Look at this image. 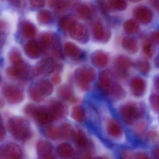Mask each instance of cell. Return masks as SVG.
Listing matches in <instances>:
<instances>
[{"label": "cell", "instance_id": "6da1fadb", "mask_svg": "<svg viewBox=\"0 0 159 159\" xmlns=\"http://www.w3.org/2000/svg\"><path fill=\"white\" fill-rule=\"evenodd\" d=\"M7 127L12 135L18 140H27L31 136L29 123L24 118H11L8 121Z\"/></svg>", "mask_w": 159, "mask_h": 159}, {"label": "cell", "instance_id": "7a4b0ae2", "mask_svg": "<svg viewBox=\"0 0 159 159\" xmlns=\"http://www.w3.org/2000/svg\"><path fill=\"white\" fill-rule=\"evenodd\" d=\"M96 76L95 70L89 66H83L78 69L75 72V79L78 85L84 90L89 88L90 83Z\"/></svg>", "mask_w": 159, "mask_h": 159}, {"label": "cell", "instance_id": "3957f363", "mask_svg": "<svg viewBox=\"0 0 159 159\" xmlns=\"http://www.w3.org/2000/svg\"><path fill=\"white\" fill-rule=\"evenodd\" d=\"M120 114L126 123H133L141 115V111L136 104L128 103L123 105L120 109Z\"/></svg>", "mask_w": 159, "mask_h": 159}, {"label": "cell", "instance_id": "277c9868", "mask_svg": "<svg viewBox=\"0 0 159 159\" xmlns=\"http://www.w3.org/2000/svg\"><path fill=\"white\" fill-rule=\"evenodd\" d=\"M69 31L70 37L75 40L82 43H86L89 41V31L84 24L75 22Z\"/></svg>", "mask_w": 159, "mask_h": 159}, {"label": "cell", "instance_id": "5b68a950", "mask_svg": "<svg viewBox=\"0 0 159 159\" xmlns=\"http://www.w3.org/2000/svg\"><path fill=\"white\" fill-rule=\"evenodd\" d=\"M92 33L94 39L96 41L103 43L107 42L111 36L110 30L99 21L95 22L93 25Z\"/></svg>", "mask_w": 159, "mask_h": 159}, {"label": "cell", "instance_id": "8992f818", "mask_svg": "<svg viewBox=\"0 0 159 159\" xmlns=\"http://www.w3.org/2000/svg\"><path fill=\"white\" fill-rule=\"evenodd\" d=\"M2 94L5 99L10 104H18L24 100V94L23 92L12 85L5 86L2 90Z\"/></svg>", "mask_w": 159, "mask_h": 159}, {"label": "cell", "instance_id": "52a82bcc", "mask_svg": "<svg viewBox=\"0 0 159 159\" xmlns=\"http://www.w3.org/2000/svg\"><path fill=\"white\" fill-rule=\"evenodd\" d=\"M7 74L11 79H24L26 78L28 74V69L26 65L23 61L8 68Z\"/></svg>", "mask_w": 159, "mask_h": 159}, {"label": "cell", "instance_id": "ba28073f", "mask_svg": "<svg viewBox=\"0 0 159 159\" xmlns=\"http://www.w3.org/2000/svg\"><path fill=\"white\" fill-rule=\"evenodd\" d=\"M134 14L138 21L144 25L150 24L153 18L152 11L146 6L137 7L134 10Z\"/></svg>", "mask_w": 159, "mask_h": 159}, {"label": "cell", "instance_id": "9c48e42d", "mask_svg": "<svg viewBox=\"0 0 159 159\" xmlns=\"http://www.w3.org/2000/svg\"><path fill=\"white\" fill-rule=\"evenodd\" d=\"M115 66L117 74L121 78H125L128 70L132 66V61L127 57L120 56L115 60Z\"/></svg>", "mask_w": 159, "mask_h": 159}, {"label": "cell", "instance_id": "30bf717a", "mask_svg": "<svg viewBox=\"0 0 159 159\" xmlns=\"http://www.w3.org/2000/svg\"><path fill=\"white\" fill-rule=\"evenodd\" d=\"M25 52L30 58L36 59L39 57L42 51L40 44L36 41H29L25 47Z\"/></svg>", "mask_w": 159, "mask_h": 159}, {"label": "cell", "instance_id": "8fae6325", "mask_svg": "<svg viewBox=\"0 0 159 159\" xmlns=\"http://www.w3.org/2000/svg\"><path fill=\"white\" fill-rule=\"evenodd\" d=\"M47 109L53 121L61 119L66 113L65 106L61 102L57 101L52 103Z\"/></svg>", "mask_w": 159, "mask_h": 159}, {"label": "cell", "instance_id": "7c38bea8", "mask_svg": "<svg viewBox=\"0 0 159 159\" xmlns=\"http://www.w3.org/2000/svg\"><path fill=\"white\" fill-rule=\"evenodd\" d=\"M32 116L42 124H46L53 121L49 114L48 109L43 107L35 106Z\"/></svg>", "mask_w": 159, "mask_h": 159}, {"label": "cell", "instance_id": "4fadbf2b", "mask_svg": "<svg viewBox=\"0 0 159 159\" xmlns=\"http://www.w3.org/2000/svg\"><path fill=\"white\" fill-rule=\"evenodd\" d=\"M57 65L52 58H47L40 62L37 70L39 74L48 75L55 70Z\"/></svg>", "mask_w": 159, "mask_h": 159}, {"label": "cell", "instance_id": "5bb4252c", "mask_svg": "<svg viewBox=\"0 0 159 159\" xmlns=\"http://www.w3.org/2000/svg\"><path fill=\"white\" fill-rule=\"evenodd\" d=\"M3 156L8 159H20L22 158L23 152L20 147L15 143H10L5 147Z\"/></svg>", "mask_w": 159, "mask_h": 159}, {"label": "cell", "instance_id": "9a60e30c", "mask_svg": "<svg viewBox=\"0 0 159 159\" xmlns=\"http://www.w3.org/2000/svg\"><path fill=\"white\" fill-rule=\"evenodd\" d=\"M37 152L42 158L44 159H52L53 158L52 154L53 147L52 144L45 140L39 141L37 144Z\"/></svg>", "mask_w": 159, "mask_h": 159}, {"label": "cell", "instance_id": "2e32d148", "mask_svg": "<svg viewBox=\"0 0 159 159\" xmlns=\"http://www.w3.org/2000/svg\"><path fill=\"white\" fill-rule=\"evenodd\" d=\"M130 86L133 94L135 96H141L145 93L146 83L144 80L139 77L134 78L131 81Z\"/></svg>", "mask_w": 159, "mask_h": 159}, {"label": "cell", "instance_id": "e0dca14e", "mask_svg": "<svg viewBox=\"0 0 159 159\" xmlns=\"http://www.w3.org/2000/svg\"><path fill=\"white\" fill-rule=\"evenodd\" d=\"M114 83L110 73L105 71L101 73L99 79V87L105 93L107 94Z\"/></svg>", "mask_w": 159, "mask_h": 159}, {"label": "cell", "instance_id": "ac0fdd59", "mask_svg": "<svg viewBox=\"0 0 159 159\" xmlns=\"http://www.w3.org/2000/svg\"><path fill=\"white\" fill-rule=\"evenodd\" d=\"M73 137L79 148L83 152H90V143L84 133L81 131H78L77 133L75 132Z\"/></svg>", "mask_w": 159, "mask_h": 159}, {"label": "cell", "instance_id": "d6986e66", "mask_svg": "<svg viewBox=\"0 0 159 159\" xmlns=\"http://www.w3.org/2000/svg\"><path fill=\"white\" fill-rule=\"evenodd\" d=\"M93 64L98 67H105L108 63V57L103 51H97L93 53L91 57Z\"/></svg>", "mask_w": 159, "mask_h": 159}, {"label": "cell", "instance_id": "ffe728a7", "mask_svg": "<svg viewBox=\"0 0 159 159\" xmlns=\"http://www.w3.org/2000/svg\"><path fill=\"white\" fill-rule=\"evenodd\" d=\"M122 46L128 53L135 54L139 50L137 41L135 39L131 37H126L123 39Z\"/></svg>", "mask_w": 159, "mask_h": 159}, {"label": "cell", "instance_id": "44dd1931", "mask_svg": "<svg viewBox=\"0 0 159 159\" xmlns=\"http://www.w3.org/2000/svg\"><path fill=\"white\" fill-rule=\"evenodd\" d=\"M108 134L112 137L119 138L122 134V129L120 124L116 120L111 119L107 124Z\"/></svg>", "mask_w": 159, "mask_h": 159}, {"label": "cell", "instance_id": "7402d4cb", "mask_svg": "<svg viewBox=\"0 0 159 159\" xmlns=\"http://www.w3.org/2000/svg\"><path fill=\"white\" fill-rule=\"evenodd\" d=\"M40 44L42 49L58 47L57 40L56 39V37L50 33H45L42 36Z\"/></svg>", "mask_w": 159, "mask_h": 159}, {"label": "cell", "instance_id": "603a6c76", "mask_svg": "<svg viewBox=\"0 0 159 159\" xmlns=\"http://www.w3.org/2000/svg\"><path fill=\"white\" fill-rule=\"evenodd\" d=\"M64 52L66 55L72 58H79L82 55L81 51L75 43H66L64 45Z\"/></svg>", "mask_w": 159, "mask_h": 159}, {"label": "cell", "instance_id": "cb8c5ba5", "mask_svg": "<svg viewBox=\"0 0 159 159\" xmlns=\"http://www.w3.org/2000/svg\"><path fill=\"white\" fill-rule=\"evenodd\" d=\"M57 153L60 158L69 159L73 156L74 150L68 143H62L57 147Z\"/></svg>", "mask_w": 159, "mask_h": 159}, {"label": "cell", "instance_id": "d4e9b609", "mask_svg": "<svg viewBox=\"0 0 159 159\" xmlns=\"http://www.w3.org/2000/svg\"><path fill=\"white\" fill-rule=\"evenodd\" d=\"M107 95L112 99L118 100L124 98L125 93L120 85L114 83Z\"/></svg>", "mask_w": 159, "mask_h": 159}, {"label": "cell", "instance_id": "484cf974", "mask_svg": "<svg viewBox=\"0 0 159 159\" xmlns=\"http://www.w3.org/2000/svg\"><path fill=\"white\" fill-rule=\"evenodd\" d=\"M107 7L109 11H125L127 7V2L125 0H108L107 2Z\"/></svg>", "mask_w": 159, "mask_h": 159}, {"label": "cell", "instance_id": "4316f807", "mask_svg": "<svg viewBox=\"0 0 159 159\" xmlns=\"http://www.w3.org/2000/svg\"><path fill=\"white\" fill-rule=\"evenodd\" d=\"M93 12L88 5L81 4L78 6L76 10V15L79 18L83 20H87L92 17Z\"/></svg>", "mask_w": 159, "mask_h": 159}, {"label": "cell", "instance_id": "83f0119b", "mask_svg": "<svg viewBox=\"0 0 159 159\" xmlns=\"http://www.w3.org/2000/svg\"><path fill=\"white\" fill-rule=\"evenodd\" d=\"M124 30L127 34L133 35L135 34L139 30V25L136 20L129 19L125 22L123 25Z\"/></svg>", "mask_w": 159, "mask_h": 159}, {"label": "cell", "instance_id": "f1b7e54d", "mask_svg": "<svg viewBox=\"0 0 159 159\" xmlns=\"http://www.w3.org/2000/svg\"><path fill=\"white\" fill-rule=\"evenodd\" d=\"M21 30L22 34L26 38H33L36 35V29L35 26L27 21L24 22L22 24Z\"/></svg>", "mask_w": 159, "mask_h": 159}, {"label": "cell", "instance_id": "f546056e", "mask_svg": "<svg viewBox=\"0 0 159 159\" xmlns=\"http://www.w3.org/2000/svg\"><path fill=\"white\" fill-rule=\"evenodd\" d=\"M57 95L60 98L64 100L73 99V93L69 86L63 85L57 90Z\"/></svg>", "mask_w": 159, "mask_h": 159}, {"label": "cell", "instance_id": "4dcf8cb0", "mask_svg": "<svg viewBox=\"0 0 159 159\" xmlns=\"http://www.w3.org/2000/svg\"><path fill=\"white\" fill-rule=\"evenodd\" d=\"M38 20L41 24L47 25L52 21L53 16L52 13L48 10L40 11L37 16Z\"/></svg>", "mask_w": 159, "mask_h": 159}, {"label": "cell", "instance_id": "1f68e13d", "mask_svg": "<svg viewBox=\"0 0 159 159\" xmlns=\"http://www.w3.org/2000/svg\"><path fill=\"white\" fill-rule=\"evenodd\" d=\"M59 137L64 139H67L71 137H73L74 135V130L72 127L69 124H64L59 129Z\"/></svg>", "mask_w": 159, "mask_h": 159}, {"label": "cell", "instance_id": "d6a6232c", "mask_svg": "<svg viewBox=\"0 0 159 159\" xmlns=\"http://www.w3.org/2000/svg\"><path fill=\"white\" fill-rule=\"evenodd\" d=\"M43 96H48L52 93L53 87L51 83L48 81L43 80L40 82L38 86Z\"/></svg>", "mask_w": 159, "mask_h": 159}, {"label": "cell", "instance_id": "836d02e7", "mask_svg": "<svg viewBox=\"0 0 159 159\" xmlns=\"http://www.w3.org/2000/svg\"><path fill=\"white\" fill-rule=\"evenodd\" d=\"M75 22V20L70 16H64L59 21V26L63 31H70Z\"/></svg>", "mask_w": 159, "mask_h": 159}, {"label": "cell", "instance_id": "e575fe53", "mask_svg": "<svg viewBox=\"0 0 159 159\" xmlns=\"http://www.w3.org/2000/svg\"><path fill=\"white\" fill-rule=\"evenodd\" d=\"M72 117L76 121L82 122L85 119V112L80 106H75L72 109Z\"/></svg>", "mask_w": 159, "mask_h": 159}, {"label": "cell", "instance_id": "d590c367", "mask_svg": "<svg viewBox=\"0 0 159 159\" xmlns=\"http://www.w3.org/2000/svg\"><path fill=\"white\" fill-rule=\"evenodd\" d=\"M153 43L151 39H146L143 41V52L148 57H152L154 54V48Z\"/></svg>", "mask_w": 159, "mask_h": 159}, {"label": "cell", "instance_id": "8d00e7d4", "mask_svg": "<svg viewBox=\"0 0 159 159\" xmlns=\"http://www.w3.org/2000/svg\"><path fill=\"white\" fill-rule=\"evenodd\" d=\"M45 134L50 139L55 140L59 137V129L53 125H50L45 129Z\"/></svg>", "mask_w": 159, "mask_h": 159}, {"label": "cell", "instance_id": "74e56055", "mask_svg": "<svg viewBox=\"0 0 159 159\" xmlns=\"http://www.w3.org/2000/svg\"><path fill=\"white\" fill-rule=\"evenodd\" d=\"M29 94L31 99L35 102H41L43 100V96L39 90L38 86L30 88Z\"/></svg>", "mask_w": 159, "mask_h": 159}, {"label": "cell", "instance_id": "f35d334b", "mask_svg": "<svg viewBox=\"0 0 159 159\" xmlns=\"http://www.w3.org/2000/svg\"><path fill=\"white\" fill-rule=\"evenodd\" d=\"M49 4L57 11L64 10L68 5V3L66 0H49Z\"/></svg>", "mask_w": 159, "mask_h": 159}, {"label": "cell", "instance_id": "ab89813d", "mask_svg": "<svg viewBox=\"0 0 159 159\" xmlns=\"http://www.w3.org/2000/svg\"><path fill=\"white\" fill-rule=\"evenodd\" d=\"M137 67L140 72L143 74L148 73L150 69V66L148 61L145 59H140L137 62Z\"/></svg>", "mask_w": 159, "mask_h": 159}, {"label": "cell", "instance_id": "60d3db41", "mask_svg": "<svg viewBox=\"0 0 159 159\" xmlns=\"http://www.w3.org/2000/svg\"><path fill=\"white\" fill-rule=\"evenodd\" d=\"M10 60L13 65L19 64L23 61L20 53L17 51H14L11 53Z\"/></svg>", "mask_w": 159, "mask_h": 159}, {"label": "cell", "instance_id": "b9f144b4", "mask_svg": "<svg viewBox=\"0 0 159 159\" xmlns=\"http://www.w3.org/2000/svg\"><path fill=\"white\" fill-rule=\"evenodd\" d=\"M150 103L151 106L155 111H158L159 109V97L156 94H153L151 96L150 98Z\"/></svg>", "mask_w": 159, "mask_h": 159}, {"label": "cell", "instance_id": "7bdbcfd3", "mask_svg": "<svg viewBox=\"0 0 159 159\" xmlns=\"http://www.w3.org/2000/svg\"><path fill=\"white\" fill-rule=\"evenodd\" d=\"M146 125L145 123L143 122L138 123L134 127V130L138 134H141L146 130Z\"/></svg>", "mask_w": 159, "mask_h": 159}, {"label": "cell", "instance_id": "ee69618b", "mask_svg": "<svg viewBox=\"0 0 159 159\" xmlns=\"http://www.w3.org/2000/svg\"><path fill=\"white\" fill-rule=\"evenodd\" d=\"M30 3L35 8H40L45 5L46 0H30Z\"/></svg>", "mask_w": 159, "mask_h": 159}, {"label": "cell", "instance_id": "f6af8a7d", "mask_svg": "<svg viewBox=\"0 0 159 159\" xmlns=\"http://www.w3.org/2000/svg\"><path fill=\"white\" fill-rule=\"evenodd\" d=\"M13 5L18 8L24 7L25 5L26 0H10Z\"/></svg>", "mask_w": 159, "mask_h": 159}, {"label": "cell", "instance_id": "bcb514c9", "mask_svg": "<svg viewBox=\"0 0 159 159\" xmlns=\"http://www.w3.org/2000/svg\"><path fill=\"white\" fill-rule=\"evenodd\" d=\"M151 39L153 42L158 43H159V34L158 31L152 33L151 35Z\"/></svg>", "mask_w": 159, "mask_h": 159}, {"label": "cell", "instance_id": "7dc6e473", "mask_svg": "<svg viewBox=\"0 0 159 159\" xmlns=\"http://www.w3.org/2000/svg\"><path fill=\"white\" fill-rule=\"evenodd\" d=\"M5 131L2 123L0 121V142L2 141L5 137Z\"/></svg>", "mask_w": 159, "mask_h": 159}, {"label": "cell", "instance_id": "c3c4849f", "mask_svg": "<svg viewBox=\"0 0 159 159\" xmlns=\"http://www.w3.org/2000/svg\"><path fill=\"white\" fill-rule=\"evenodd\" d=\"M148 138L150 140L154 141L157 138V133L155 131H150L148 134Z\"/></svg>", "mask_w": 159, "mask_h": 159}, {"label": "cell", "instance_id": "681fc988", "mask_svg": "<svg viewBox=\"0 0 159 159\" xmlns=\"http://www.w3.org/2000/svg\"><path fill=\"white\" fill-rule=\"evenodd\" d=\"M52 82L55 84H58L61 82V77L58 74L54 75L52 79Z\"/></svg>", "mask_w": 159, "mask_h": 159}, {"label": "cell", "instance_id": "f907efd6", "mask_svg": "<svg viewBox=\"0 0 159 159\" xmlns=\"http://www.w3.org/2000/svg\"><path fill=\"white\" fill-rule=\"evenodd\" d=\"M132 155H133V153L129 151H125L122 153V156L124 158H127V159L131 158Z\"/></svg>", "mask_w": 159, "mask_h": 159}, {"label": "cell", "instance_id": "816d5d0a", "mask_svg": "<svg viewBox=\"0 0 159 159\" xmlns=\"http://www.w3.org/2000/svg\"><path fill=\"white\" fill-rule=\"evenodd\" d=\"M136 158H138V159H148V158H149V157L148 155L145 153H139L136 155Z\"/></svg>", "mask_w": 159, "mask_h": 159}, {"label": "cell", "instance_id": "f5cc1de1", "mask_svg": "<svg viewBox=\"0 0 159 159\" xmlns=\"http://www.w3.org/2000/svg\"><path fill=\"white\" fill-rule=\"evenodd\" d=\"M151 2L153 7L158 10L159 9V0H152Z\"/></svg>", "mask_w": 159, "mask_h": 159}, {"label": "cell", "instance_id": "db71d44e", "mask_svg": "<svg viewBox=\"0 0 159 159\" xmlns=\"http://www.w3.org/2000/svg\"><path fill=\"white\" fill-rule=\"evenodd\" d=\"M153 153H154V155L157 156V158L159 157V150L158 148H155L153 151Z\"/></svg>", "mask_w": 159, "mask_h": 159}, {"label": "cell", "instance_id": "11a10c76", "mask_svg": "<svg viewBox=\"0 0 159 159\" xmlns=\"http://www.w3.org/2000/svg\"><path fill=\"white\" fill-rule=\"evenodd\" d=\"M130 2H138L141 1V0H129Z\"/></svg>", "mask_w": 159, "mask_h": 159}, {"label": "cell", "instance_id": "9f6ffc18", "mask_svg": "<svg viewBox=\"0 0 159 159\" xmlns=\"http://www.w3.org/2000/svg\"><path fill=\"white\" fill-rule=\"evenodd\" d=\"M3 156V152H0V158H2V156Z\"/></svg>", "mask_w": 159, "mask_h": 159}, {"label": "cell", "instance_id": "6f0895ef", "mask_svg": "<svg viewBox=\"0 0 159 159\" xmlns=\"http://www.w3.org/2000/svg\"><path fill=\"white\" fill-rule=\"evenodd\" d=\"M2 26H3V25H2V23L0 22V28H1L2 27Z\"/></svg>", "mask_w": 159, "mask_h": 159}]
</instances>
